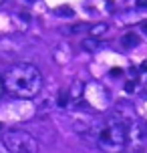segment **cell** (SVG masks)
I'll return each mask as SVG.
<instances>
[{
  "instance_id": "5",
  "label": "cell",
  "mask_w": 147,
  "mask_h": 153,
  "mask_svg": "<svg viewBox=\"0 0 147 153\" xmlns=\"http://www.w3.org/2000/svg\"><path fill=\"white\" fill-rule=\"evenodd\" d=\"M105 30H107V26H105V24H97V26H95L91 32H93V34H103Z\"/></svg>"
},
{
  "instance_id": "4",
  "label": "cell",
  "mask_w": 147,
  "mask_h": 153,
  "mask_svg": "<svg viewBox=\"0 0 147 153\" xmlns=\"http://www.w3.org/2000/svg\"><path fill=\"white\" fill-rule=\"evenodd\" d=\"M127 42H131V46H135V45H137V42H139V38L135 36L133 32H129L127 36H123V45H125V46H127Z\"/></svg>"
},
{
  "instance_id": "9",
  "label": "cell",
  "mask_w": 147,
  "mask_h": 153,
  "mask_svg": "<svg viewBox=\"0 0 147 153\" xmlns=\"http://www.w3.org/2000/svg\"><path fill=\"white\" fill-rule=\"evenodd\" d=\"M145 93H147V85H145Z\"/></svg>"
},
{
  "instance_id": "11",
  "label": "cell",
  "mask_w": 147,
  "mask_h": 153,
  "mask_svg": "<svg viewBox=\"0 0 147 153\" xmlns=\"http://www.w3.org/2000/svg\"><path fill=\"white\" fill-rule=\"evenodd\" d=\"M2 2H4V0H0V4H2Z\"/></svg>"
},
{
  "instance_id": "10",
  "label": "cell",
  "mask_w": 147,
  "mask_h": 153,
  "mask_svg": "<svg viewBox=\"0 0 147 153\" xmlns=\"http://www.w3.org/2000/svg\"><path fill=\"white\" fill-rule=\"evenodd\" d=\"M0 129H2V123H0Z\"/></svg>"
},
{
  "instance_id": "6",
  "label": "cell",
  "mask_w": 147,
  "mask_h": 153,
  "mask_svg": "<svg viewBox=\"0 0 147 153\" xmlns=\"http://www.w3.org/2000/svg\"><path fill=\"white\" fill-rule=\"evenodd\" d=\"M4 93H6V89H4V76L0 75V97H2Z\"/></svg>"
},
{
  "instance_id": "7",
  "label": "cell",
  "mask_w": 147,
  "mask_h": 153,
  "mask_svg": "<svg viewBox=\"0 0 147 153\" xmlns=\"http://www.w3.org/2000/svg\"><path fill=\"white\" fill-rule=\"evenodd\" d=\"M137 4H139V6H143V8H147V0H137Z\"/></svg>"
},
{
  "instance_id": "8",
  "label": "cell",
  "mask_w": 147,
  "mask_h": 153,
  "mask_svg": "<svg viewBox=\"0 0 147 153\" xmlns=\"http://www.w3.org/2000/svg\"><path fill=\"white\" fill-rule=\"evenodd\" d=\"M141 30L147 34V20H143V24H141Z\"/></svg>"
},
{
  "instance_id": "1",
  "label": "cell",
  "mask_w": 147,
  "mask_h": 153,
  "mask_svg": "<svg viewBox=\"0 0 147 153\" xmlns=\"http://www.w3.org/2000/svg\"><path fill=\"white\" fill-rule=\"evenodd\" d=\"M2 76L6 93L16 99H32L42 89V73L32 62H16Z\"/></svg>"
},
{
  "instance_id": "3",
  "label": "cell",
  "mask_w": 147,
  "mask_h": 153,
  "mask_svg": "<svg viewBox=\"0 0 147 153\" xmlns=\"http://www.w3.org/2000/svg\"><path fill=\"white\" fill-rule=\"evenodd\" d=\"M2 145L8 153H39V141L22 129H8L2 135Z\"/></svg>"
},
{
  "instance_id": "2",
  "label": "cell",
  "mask_w": 147,
  "mask_h": 153,
  "mask_svg": "<svg viewBox=\"0 0 147 153\" xmlns=\"http://www.w3.org/2000/svg\"><path fill=\"white\" fill-rule=\"evenodd\" d=\"M129 127L131 125H127L123 119L111 117L107 121L95 125L91 135L95 137V143L103 153H123L131 141Z\"/></svg>"
}]
</instances>
